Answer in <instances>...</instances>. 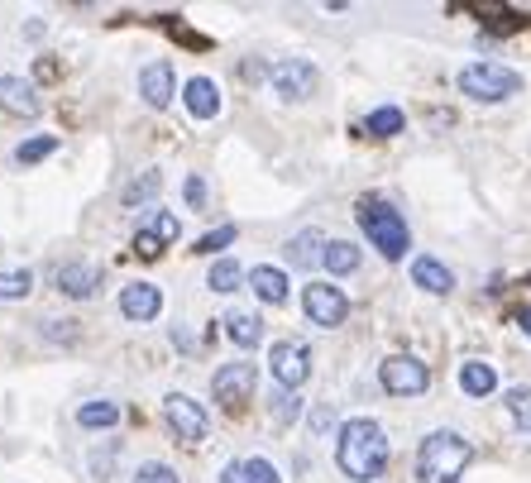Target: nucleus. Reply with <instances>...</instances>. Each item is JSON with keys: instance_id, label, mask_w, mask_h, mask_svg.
I'll return each instance as SVG.
<instances>
[{"instance_id": "21", "label": "nucleus", "mask_w": 531, "mask_h": 483, "mask_svg": "<svg viewBox=\"0 0 531 483\" xmlns=\"http://www.w3.org/2000/svg\"><path fill=\"white\" fill-rule=\"evenodd\" d=\"M402 125H407V115H402L398 106H378L369 120H364V134H374V139H393V134H402Z\"/></svg>"}, {"instance_id": "37", "label": "nucleus", "mask_w": 531, "mask_h": 483, "mask_svg": "<svg viewBox=\"0 0 531 483\" xmlns=\"http://www.w3.org/2000/svg\"><path fill=\"white\" fill-rule=\"evenodd\" d=\"M39 77H44V82H48V77H58V63H53V58H44V63H39Z\"/></svg>"}, {"instance_id": "3", "label": "nucleus", "mask_w": 531, "mask_h": 483, "mask_svg": "<svg viewBox=\"0 0 531 483\" xmlns=\"http://www.w3.org/2000/svg\"><path fill=\"white\" fill-rule=\"evenodd\" d=\"M354 216H359L369 244H374L383 259H402V254H407L412 235H407V220L398 216V206H388V201H378V197H364L354 206Z\"/></svg>"}, {"instance_id": "27", "label": "nucleus", "mask_w": 531, "mask_h": 483, "mask_svg": "<svg viewBox=\"0 0 531 483\" xmlns=\"http://www.w3.org/2000/svg\"><path fill=\"white\" fill-rule=\"evenodd\" d=\"M508 412L522 431H531V388H508Z\"/></svg>"}, {"instance_id": "17", "label": "nucleus", "mask_w": 531, "mask_h": 483, "mask_svg": "<svg viewBox=\"0 0 531 483\" xmlns=\"http://www.w3.org/2000/svg\"><path fill=\"white\" fill-rule=\"evenodd\" d=\"M412 283H417L421 292H436V297H445V292L455 287V273H450L441 259H426V254H421L417 264H412Z\"/></svg>"}, {"instance_id": "13", "label": "nucleus", "mask_w": 531, "mask_h": 483, "mask_svg": "<svg viewBox=\"0 0 531 483\" xmlns=\"http://www.w3.org/2000/svg\"><path fill=\"white\" fill-rule=\"evenodd\" d=\"M53 278H58V292H63V297H77V302L96 297V283H101V273L91 264H82V259H77V264H58Z\"/></svg>"}, {"instance_id": "33", "label": "nucleus", "mask_w": 531, "mask_h": 483, "mask_svg": "<svg viewBox=\"0 0 531 483\" xmlns=\"http://www.w3.org/2000/svg\"><path fill=\"white\" fill-rule=\"evenodd\" d=\"M134 249H139L144 259H158V254H163V244H158L154 235H149V230H139V240H134Z\"/></svg>"}, {"instance_id": "11", "label": "nucleus", "mask_w": 531, "mask_h": 483, "mask_svg": "<svg viewBox=\"0 0 531 483\" xmlns=\"http://www.w3.org/2000/svg\"><path fill=\"white\" fill-rule=\"evenodd\" d=\"M173 91H177V82H173V63H149L144 72H139V96L149 101L154 110H163V106H173Z\"/></svg>"}, {"instance_id": "22", "label": "nucleus", "mask_w": 531, "mask_h": 483, "mask_svg": "<svg viewBox=\"0 0 531 483\" xmlns=\"http://www.w3.org/2000/svg\"><path fill=\"white\" fill-rule=\"evenodd\" d=\"M158 187H163V173H158V168H149L144 177H134L130 187H125V206H130V211L149 206V201L158 197Z\"/></svg>"}, {"instance_id": "38", "label": "nucleus", "mask_w": 531, "mask_h": 483, "mask_svg": "<svg viewBox=\"0 0 531 483\" xmlns=\"http://www.w3.org/2000/svg\"><path fill=\"white\" fill-rule=\"evenodd\" d=\"M517 321H522V330H527V335H531V311H522V316H517Z\"/></svg>"}, {"instance_id": "6", "label": "nucleus", "mask_w": 531, "mask_h": 483, "mask_svg": "<svg viewBox=\"0 0 531 483\" xmlns=\"http://www.w3.org/2000/svg\"><path fill=\"white\" fill-rule=\"evenodd\" d=\"M254 388H259V374H254V364H244V359L221 364L216 378H211V393H216V402H221L225 412H240L244 402L254 397Z\"/></svg>"}, {"instance_id": "26", "label": "nucleus", "mask_w": 531, "mask_h": 483, "mask_svg": "<svg viewBox=\"0 0 531 483\" xmlns=\"http://www.w3.org/2000/svg\"><path fill=\"white\" fill-rule=\"evenodd\" d=\"M206 287H211V292H235V287H244V268L235 264V259H221V264H211Z\"/></svg>"}, {"instance_id": "28", "label": "nucleus", "mask_w": 531, "mask_h": 483, "mask_svg": "<svg viewBox=\"0 0 531 483\" xmlns=\"http://www.w3.org/2000/svg\"><path fill=\"white\" fill-rule=\"evenodd\" d=\"M53 149H58V139H53V134H44V139H29V144H20V149H15V163H39V158H48Z\"/></svg>"}, {"instance_id": "14", "label": "nucleus", "mask_w": 531, "mask_h": 483, "mask_svg": "<svg viewBox=\"0 0 531 483\" xmlns=\"http://www.w3.org/2000/svg\"><path fill=\"white\" fill-rule=\"evenodd\" d=\"M0 110H10V115H20V120H34V115H39L34 82H24V77H0Z\"/></svg>"}, {"instance_id": "7", "label": "nucleus", "mask_w": 531, "mask_h": 483, "mask_svg": "<svg viewBox=\"0 0 531 483\" xmlns=\"http://www.w3.org/2000/svg\"><path fill=\"white\" fill-rule=\"evenodd\" d=\"M302 311H307V321L335 330L345 316H350V297H345L335 283H307V292H302Z\"/></svg>"}, {"instance_id": "8", "label": "nucleus", "mask_w": 531, "mask_h": 483, "mask_svg": "<svg viewBox=\"0 0 531 483\" xmlns=\"http://www.w3.org/2000/svg\"><path fill=\"white\" fill-rule=\"evenodd\" d=\"M273 91L283 96V101H307L311 91L321 87V72L307 63V58H283V63H273Z\"/></svg>"}, {"instance_id": "35", "label": "nucleus", "mask_w": 531, "mask_h": 483, "mask_svg": "<svg viewBox=\"0 0 531 483\" xmlns=\"http://www.w3.org/2000/svg\"><path fill=\"white\" fill-rule=\"evenodd\" d=\"M187 201H192V206H201V201H206V187H201V177H187Z\"/></svg>"}, {"instance_id": "10", "label": "nucleus", "mask_w": 531, "mask_h": 483, "mask_svg": "<svg viewBox=\"0 0 531 483\" xmlns=\"http://www.w3.org/2000/svg\"><path fill=\"white\" fill-rule=\"evenodd\" d=\"M163 417H168V426H173L182 440H192L197 445L206 431H211V421H206V412H201L192 397H182V393H173L168 402H163Z\"/></svg>"}, {"instance_id": "16", "label": "nucleus", "mask_w": 531, "mask_h": 483, "mask_svg": "<svg viewBox=\"0 0 531 483\" xmlns=\"http://www.w3.org/2000/svg\"><path fill=\"white\" fill-rule=\"evenodd\" d=\"M182 101H187V110H192L197 120H211V115L221 110V91H216V82H211V77H192V82H187V91H182Z\"/></svg>"}, {"instance_id": "9", "label": "nucleus", "mask_w": 531, "mask_h": 483, "mask_svg": "<svg viewBox=\"0 0 531 483\" xmlns=\"http://www.w3.org/2000/svg\"><path fill=\"white\" fill-rule=\"evenodd\" d=\"M311 374V350L302 345V340H278L273 345V378L283 383V393H292V388H302Z\"/></svg>"}, {"instance_id": "12", "label": "nucleus", "mask_w": 531, "mask_h": 483, "mask_svg": "<svg viewBox=\"0 0 531 483\" xmlns=\"http://www.w3.org/2000/svg\"><path fill=\"white\" fill-rule=\"evenodd\" d=\"M120 311H125V321H154L158 311H163V292L154 283H125Z\"/></svg>"}, {"instance_id": "31", "label": "nucleus", "mask_w": 531, "mask_h": 483, "mask_svg": "<svg viewBox=\"0 0 531 483\" xmlns=\"http://www.w3.org/2000/svg\"><path fill=\"white\" fill-rule=\"evenodd\" d=\"M230 240H235V225H221V230H206L192 249H197V254H216V249H225Z\"/></svg>"}, {"instance_id": "1", "label": "nucleus", "mask_w": 531, "mask_h": 483, "mask_svg": "<svg viewBox=\"0 0 531 483\" xmlns=\"http://www.w3.org/2000/svg\"><path fill=\"white\" fill-rule=\"evenodd\" d=\"M388 436H383V426L369 417H354L340 426V440H335V464H340V474L354 483H374L383 469H388Z\"/></svg>"}, {"instance_id": "30", "label": "nucleus", "mask_w": 531, "mask_h": 483, "mask_svg": "<svg viewBox=\"0 0 531 483\" xmlns=\"http://www.w3.org/2000/svg\"><path fill=\"white\" fill-rule=\"evenodd\" d=\"M134 483H177V469L149 460V464H139V469H134Z\"/></svg>"}, {"instance_id": "29", "label": "nucleus", "mask_w": 531, "mask_h": 483, "mask_svg": "<svg viewBox=\"0 0 531 483\" xmlns=\"http://www.w3.org/2000/svg\"><path fill=\"white\" fill-rule=\"evenodd\" d=\"M177 230H182V225H177L173 211H158V216L149 220V235H154L158 244H177Z\"/></svg>"}, {"instance_id": "4", "label": "nucleus", "mask_w": 531, "mask_h": 483, "mask_svg": "<svg viewBox=\"0 0 531 483\" xmlns=\"http://www.w3.org/2000/svg\"><path fill=\"white\" fill-rule=\"evenodd\" d=\"M460 91H465L469 101H508V96L522 91V77L498 63H469L460 72Z\"/></svg>"}, {"instance_id": "25", "label": "nucleus", "mask_w": 531, "mask_h": 483, "mask_svg": "<svg viewBox=\"0 0 531 483\" xmlns=\"http://www.w3.org/2000/svg\"><path fill=\"white\" fill-rule=\"evenodd\" d=\"M326 268H331V273H354V268H359V244L331 240L326 244Z\"/></svg>"}, {"instance_id": "2", "label": "nucleus", "mask_w": 531, "mask_h": 483, "mask_svg": "<svg viewBox=\"0 0 531 483\" xmlns=\"http://www.w3.org/2000/svg\"><path fill=\"white\" fill-rule=\"evenodd\" d=\"M469 460H474L469 440H460L455 431H431L417 450V474L426 483H460Z\"/></svg>"}, {"instance_id": "20", "label": "nucleus", "mask_w": 531, "mask_h": 483, "mask_svg": "<svg viewBox=\"0 0 531 483\" xmlns=\"http://www.w3.org/2000/svg\"><path fill=\"white\" fill-rule=\"evenodd\" d=\"M460 388H465L469 397H488L498 388V374H493L488 364H479V359H469L465 369H460Z\"/></svg>"}, {"instance_id": "32", "label": "nucleus", "mask_w": 531, "mask_h": 483, "mask_svg": "<svg viewBox=\"0 0 531 483\" xmlns=\"http://www.w3.org/2000/svg\"><path fill=\"white\" fill-rule=\"evenodd\" d=\"M244 483H283L268 460H244Z\"/></svg>"}, {"instance_id": "24", "label": "nucleus", "mask_w": 531, "mask_h": 483, "mask_svg": "<svg viewBox=\"0 0 531 483\" xmlns=\"http://www.w3.org/2000/svg\"><path fill=\"white\" fill-rule=\"evenodd\" d=\"M77 421H82L87 431H106V426L120 421V407H115V402H82V407H77Z\"/></svg>"}, {"instance_id": "19", "label": "nucleus", "mask_w": 531, "mask_h": 483, "mask_svg": "<svg viewBox=\"0 0 531 483\" xmlns=\"http://www.w3.org/2000/svg\"><path fill=\"white\" fill-rule=\"evenodd\" d=\"M225 335H230L240 350H254V345L264 340V321L249 316V311H230V316H225Z\"/></svg>"}, {"instance_id": "23", "label": "nucleus", "mask_w": 531, "mask_h": 483, "mask_svg": "<svg viewBox=\"0 0 531 483\" xmlns=\"http://www.w3.org/2000/svg\"><path fill=\"white\" fill-rule=\"evenodd\" d=\"M34 292V273L29 268H0V302H20Z\"/></svg>"}, {"instance_id": "18", "label": "nucleus", "mask_w": 531, "mask_h": 483, "mask_svg": "<svg viewBox=\"0 0 531 483\" xmlns=\"http://www.w3.org/2000/svg\"><path fill=\"white\" fill-rule=\"evenodd\" d=\"M249 287L264 297L268 307H283V302H288V278H283V268H273V264L254 268V273H249Z\"/></svg>"}, {"instance_id": "34", "label": "nucleus", "mask_w": 531, "mask_h": 483, "mask_svg": "<svg viewBox=\"0 0 531 483\" xmlns=\"http://www.w3.org/2000/svg\"><path fill=\"white\" fill-rule=\"evenodd\" d=\"M273 417H278V421H288V417H297V397H288V393H278V402H273Z\"/></svg>"}, {"instance_id": "36", "label": "nucleus", "mask_w": 531, "mask_h": 483, "mask_svg": "<svg viewBox=\"0 0 531 483\" xmlns=\"http://www.w3.org/2000/svg\"><path fill=\"white\" fill-rule=\"evenodd\" d=\"M221 483H244V460L240 464H230V469H225V479Z\"/></svg>"}, {"instance_id": "15", "label": "nucleus", "mask_w": 531, "mask_h": 483, "mask_svg": "<svg viewBox=\"0 0 531 483\" xmlns=\"http://www.w3.org/2000/svg\"><path fill=\"white\" fill-rule=\"evenodd\" d=\"M326 235L321 230H302V235H292L288 240V259L297 268H316V264H326Z\"/></svg>"}, {"instance_id": "5", "label": "nucleus", "mask_w": 531, "mask_h": 483, "mask_svg": "<svg viewBox=\"0 0 531 483\" xmlns=\"http://www.w3.org/2000/svg\"><path fill=\"white\" fill-rule=\"evenodd\" d=\"M378 383L393 397H421L431 388V374H426V364L412 359V354H388V359L378 364Z\"/></svg>"}]
</instances>
